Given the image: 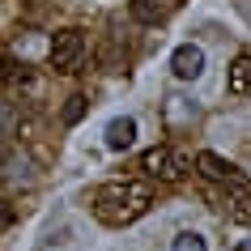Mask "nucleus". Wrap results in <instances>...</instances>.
<instances>
[{
    "mask_svg": "<svg viewBox=\"0 0 251 251\" xmlns=\"http://www.w3.org/2000/svg\"><path fill=\"white\" fill-rule=\"evenodd\" d=\"M149 204H153V192H149V183H141V179L102 183V187H98V196H94V213H98V222H106V226L136 222Z\"/></svg>",
    "mask_w": 251,
    "mask_h": 251,
    "instance_id": "1",
    "label": "nucleus"
},
{
    "mask_svg": "<svg viewBox=\"0 0 251 251\" xmlns=\"http://www.w3.org/2000/svg\"><path fill=\"white\" fill-rule=\"evenodd\" d=\"M136 141V119H128V115H119V119H111L106 124V149H128Z\"/></svg>",
    "mask_w": 251,
    "mask_h": 251,
    "instance_id": "7",
    "label": "nucleus"
},
{
    "mask_svg": "<svg viewBox=\"0 0 251 251\" xmlns=\"http://www.w3.org/2000/svg\"><path fill=\"white\" fill-rule=\"evenodd\" d=\"M0 77L9 81V85H26V81H30V68H26V60L17 64L13 55H4V60H0Z\"/></svg>",
    "mask_w": 251,
    "mask_h": 251,
    "instance_id": "10",
    "label": "nucleus"
},
{
    "mask_svg": "<svg viewBox=\"0 0 251 251\" xmlns=\"http://www.w3.org/2000/svg\"><path fill=\"white\" fill-rule=\"evenodd\" d=\"M196 166H200V175H204V179H213V183H243V179L234 175V166H230V162H222L213 149L196 153Z\"/></svg>",
    "mask_w": 251,
    "mask_h": 251,
    "instance_id": "6",
    "label": "nucleus"
},
{
    "mask_svg": "<svg viewBox=\"0 0 251 251\" xmlns=\"http://www.w3.org/2000/svg\"><path fill=\"white\" fill-rule=\"evenodd\" d=\"M132 17H136V22H145V26H158L162 17H166V9L153 4V0H132Z\"/></svg>",
    "mask_w": 251,
    "mask_h": 251,
    "instance_id": "11",
    "label": "nucleus"
},
{
    "mask_svg": "<svg viewBox=\"0 0 251 251\" xmlns=\"http://www.w3.org/2000/svg\"><path fill=\"white\" fill-rule=\"evenodd\" d=\"M85 55V34L81 30H55L51 47H47V60H51L55 73H73Z\"/></svg>",
    "mask_w": 251,
    "mask_h": 251,
    "instance_id": "2",
    "label": "nucleus"
},
{
    "mask_svg": "<svg viewBox=\"0 0 251 251\" xmlns=\"http://www.w3.org/2000/svg\"><path fill=\"white\" fill-rule=\"evenodd\" d=\"M175 251H209V243H204V234H196V230H183V234L175 238Z\"/></svg>",
    "mask_w": 251,
    "mask_h": 251,
    "instance_id": "13",
    "label": "nucleus"
},
{
    "mask_svg": "<svg viewBox=\"0 0 251 251\" xmlns=\"http://www.w3.org/2000/svg\"><path fill=\"white\" fill-rule=\"evenodd\" d=\"M166 119H171L175 128H187V124H196V119H200V111H196V102H192V98L171 94V98H166Z\"/></svg>",
    "mask_w": 251,
    "mask_h": 251,
    "instance_id": "8",
    "label": "nucleus"
},
{
    "mask_svg": "<svg viewBox=\"0 0 251 251\" xmlns=\"http://www.w3.org/2000/svg\"><path fill=\"white\" fill-rule=\"evenodd\" d=\"M141 171L153 175V179H183L187 175V158H179V153H171V149H149L145 158H141Z\"/></svg>",
    "mask_w": 251,
    "mask_h": 251,
    "instance_id": "3",
    "label": "nucleus"
},
{
    "mask_svg": "<svg viewBox=\"0 0 251 251\" xmlns=\"http://www.w3.org/2000/svg\"><path fill=\"white\" fill-rule=\"evenodd\" d=\"M234 251H251V243H238V247H234Z\"/></svg>",
    "mask_w": 251,
    "mask_h": 251,
    "instance_id": "16",
    "label": "nucleus"
},
{
    "mask_svg": "<svg viewBox=\"0 0 251 251\" xmlns=\"http://www.w3.org/2000/svg\"><path fill=\"white\" fill-rule=\"evenodd\" d=\"M81 115H85V98H81V94H73V98H68V106H64V124H77Z\"/></svg>",
    "mask_w": 251,
    "mask_h": 251,
    "instance_id": "14",
    "label": "nucleus"
},
{
    "mask_svg": "<svg viewBox=\"0 0 251 251\" xmlns=\"http://www.w3.org/2000/svg\"><path fill=\"white\" fill-rule=\"evenodd\" d=\"M17 128H22V111L13 102H0V141H9Z\"/></svg>",
    "mask_w": 251,
    "mask_h": 251,
    "instance_id": "12",
    "label": "nucleus"
},
{
    "mask_svg": "<svg viewBox=\"0 0 251 251\" xmlns=\"http://www.w3.org/2000/svg\"><path fill=\"white\" fill-rule=\"evenodd\" d=\"M230 94L251 98V55H238L234 64H230Z\"/></svg>",
    "mask_w": 251,
    "mask_h": 251,
    "instance_id": "9",
    "label": "nucleus"
},
{
    "mask_svg": "<svg viewBox=\"0 0 251 251\" xmlns=\"http://www.w3.org/2000/svg\"><path fill=\"white\" fill-rule=\"evenodd\" d=\"M0 179L9 187H30L34 183V158L22 153V149H9V153L0 158Z\"/></svg>",
    "mask_w": 251,
    "mask_h": 251,
    "instance_id": "4",
    "label": "nucleus"
},
{
    "mask_svg": "<svg viewBox=\"0 0 251 251\" xmlns=\"http://www.w3.org/2000/svg\"><path fill=\"white\" fill-rule=\"evenodd\" d=\"M9 222H13V209H9V200H0V230H4Z\"/></svg>",
    "mask_w": 251,
    "mask_h": 251,
    "instance_id": "15",
    "label": "nucleus"
},
{
    "mask_svg": "<svg viewBox=\"0 0 251 251\" xmlns=\"http://www.w3.org/2000/svg\"><path fill=\"white\" fill-rule=\"evenodd\" d=\"M171 68H175V77H179V81H196L200 73H204V51H200L196 43H183V47H175Z\"/></svg>",
    "mask_w": 251,
    "mask_h": 251,
    "instance_id": "5",
    "label": "nucleus"
}]
</instances>
